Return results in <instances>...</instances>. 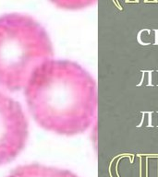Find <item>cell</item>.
Listing matches in <instances>:
<instances>
[{
    "mask_svg": "<svg viewBox=\"0 0 158 177\" xmlns=\"http://www.w3.org/2000/svg\"><path fill=\"white\" fill-rule=\"evenodd\" d=\"M32 116L43 128L62 136L83 134L97 116V84L81 65L48 60L32 74L25 86Z\"/></svg>",
    "mask_w": 158,
    "mask_h": 177,
    "instance_id": "cell-1",
    "label": "cell"
},
{
    "mask_svg": "<svg viewBox=\"0 0 158 177\" xmlns=\"http://www.w3.org/2000/svg\"><path fill=\"white\" fill-rule=\"evenodd\" d=\"M53 55L49 36L32 17L17 13L0 17V87L20 90Z\"/></svg>",
    "mask_w": 158,
    "mask_h": 177,
    "instance_id": "cell-2",
    "label": "cell"
},
{
    "mask_svg": "<svg viewBox=\"0 0 158 177\" xmlns=\"http://www.w3.org/2000/svg\"><path fill=\"white\" fill-rule=\"evenodd\" d=\"M27 138L28 122L20 105L0 92V166L20 154Z\"/></svg>",
    "mask_w": 158,
    "mask_h": 177,
    "instance_id": "cell-3",
    "label": "cell"
},
{
    "mask_svg": "<svg viewBox=\"0 0 158 177\" xmlns=\"http://www.w3.org/2000/svg\"><path fill=\"white\" fill-rule=\"evenodd\" d=\"M8 177H78L67 170L44 166L41 164H27L16 168Z\"/></svg>",
    "mask_w": 158,
    "mask_h": 177,
    "instance_id": "cell-4",
    "label": "cell"
}]
</instances>
